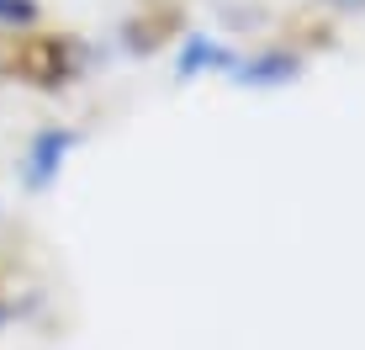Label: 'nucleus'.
<instances>
[{
  "instance_id": "nucleus-6",
  "label": "nucleus",
  "mask_w": 365,
  "mask_h": 350,
  "mask_svg": "<svg viewBox=\"0 0 365 350\" xmlns=\"http://www.w3.org/2000/svg\"><path fill=\"white\" fill-rule=\"evenodd\" d=\"M329 6H344V11H355V6H365V0H329Z\"/></svg>"
},
{
  "instance_id": "nucleus-1",
  "label": "nucleus",
  "mask_w": 365,
  "mask_h": 350,
  "mask_svg": "<svg viewBox=\"0 0 365 350\" xmlns=\"http://www.w3.org/2000/svg\"><path fill=\"white\" fill-rule=\"evenodd\" d=\"M80 64H85V54L74 37H32L21 27H11L0 37V74H11V80L53 91V85H69L80 74Z\"/></svg>"
},
{
  "instance_id": "nucleus-5",
  "label": "nucleus",
  "mask_w": 365,
  "mask_h": 350,
  "mask_svg": "<svg viewBox=\"0 0 365 350\" xmlns=\"http://www.w3.org/2000/svg\"><path fill=\"white\" fill-rule=\"evenodd\" d=\"M37 6L32 0H0V27H32Z\"/></svg>"
},
{
  "instance_id": "nucleus-3",
  "label": "nucleus",
  "mask_w": 365,
  "mask_h": 350,
  "mask_svg": "<svg viewBox=\"0 0 365 350\" xmlns=\"http://www.w3.org/2000/svg\"><path fill=\"white\" fill-rule=\"evenodd\" d=\"M233 64H238L233 48H222L217 37H207V32H191L175 69H180V80H196V74H233Z\"/></svg>"
},
{
  "instance_id": "nucleus-4",
  "label": "nucleus",
  "mask_w": 365,
  "mask_h": 350,
  "mask_svg": "<svg viewBox=\"0 0 365 350\" xmlns=\"http://www.w3.org/2000/svg\"><path fill=\"white\" fill-rule=\"evenodd\" d=\"M302 74V59L286 54V48H265V54H249L233 64V80L238 85H286Z\"/></svg>"
},
{
  "instance_id": "nucleus-2",
  "label": "nucleus",
  "mask_w": 365,
  "mask_h": 350,
  "mask_svg": "<svg viewBox=\"0 0 365 350\" xmlns=\"http://www.w3.org/2000/svg\"><path fill=\"white\" fill-rule=\"evenodd\" d=\"M74 133L69 128H43L37 139L27 144V159H21V175H27L32 191H48V186L58 181V170H64V159L74 154Z\"/></svg>"
},
{
  "instance_id": "nucleus-7",
  "label": "nucleus",
  "mask_w": 365,
  "mask_h": 350,
  "mask_svg": "<svg viewBox=\"0 0 365 350\" xmlns=\"http://www.w3.org/2000/svg\"><path fill=\"white\" fill-rule=\"evenodd\" d=\"M0 324H6V308H0Z\"/></svg>"
}]
</instances>
